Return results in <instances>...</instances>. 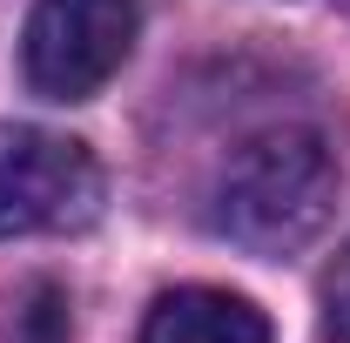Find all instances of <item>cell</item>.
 <instances>
[{
	"label": "cell",
	"mask_w": 350,
	"mask_h": 343,
	"mask_svg": "<svg viewBox=\"0 0 350 343\" xmlns=\"http://www.w3.org/2000/svg\"><path fill=\"white\" fill-rule=\"evenodd\" d=\"M344 169L317 128H262L216 175V229L250 256H290L337 215Z\"/></svg>",
	"instance_id": "1"
},
{
	"label": "cell",
	"mask_w": 350,
	"mask_h": 343,
	"mask_svg": "<svg viewBox=\"0 0 350 343\" xmlns=\"http://www.w3.org/2000/svg\"><path fill=\"white\" fill-rule=\"evenodd\" d=\"M101 215V162L75 135L0 122V236H68Z\"/></svg>",
	"instance_id": "2"
},
{
	"label": "cell",
	"mask_w": 350,
	"mask_h": 343,
	"mask_svg": "<svg viewBox=\"0 0 350 343\" xmlns=\"http://www.w3.org/2000/svg\"><path fill=\"white\" fill-rule=\"evenodd\" d=\"M142 34V0H34L21 68L47 101H88L122 74Z\"/></svg>",
	"instance_id": "3"
},
{
	"label": "cell",
	"mask_w": 350,
	"mask_h": 343,
	"mask_svg": "<svg viewBox=\"0 0 350 343\" xmlns=\"http://www.w3.org/2000/svg\"><path fill=\"white\" fill-rule=\"evenodd\" d=\"M142 343H269V316L250 297L189 283V290L155 297L148 323H142Z\"/></svg>",
	"instance_id": "4"
},
{
	"label": "cell",
	"mask_w": 350,
	"mask_h": 343,
	"mask_svg": "<svg viewBox=\"0 0 350 343\" xmlns=\"http://www.w3.org/2000/svg\"><path fill=\"white\" fill-rule=\"evenodd\" d=\"M317 303H323V343H350V243L323 269V297Z\"/></svg>",
	"instance_id": "5"
}]
</instances>
